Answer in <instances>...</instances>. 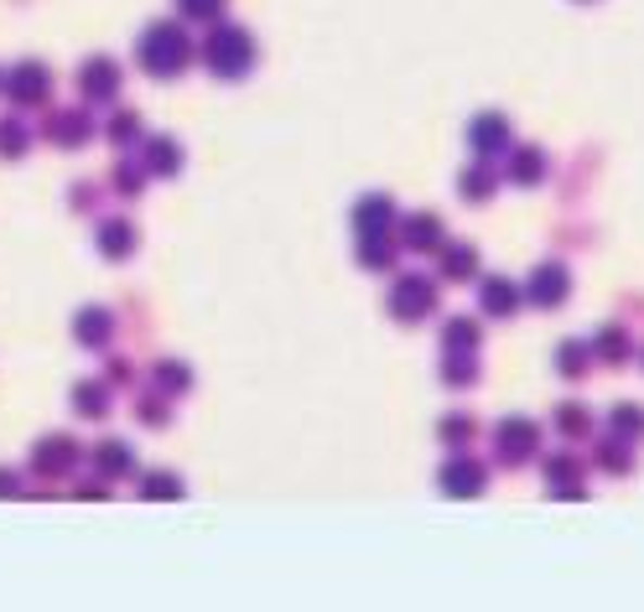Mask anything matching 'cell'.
Returning a JSON list of instances; mask_svg holds the SVG:
<instances>
[{
  "mask_svg": "<svg viewBox=\"0 0 644 612\" xmlns=\"http://www.w3.org/2000/svg\"><path fill=\"white\" fill-rule=\"evenodd\" d=\"M192 58H198V48H192V37L177 22H151L141 31V42H136V63L151 78H177V73H188Z\"/></svg>",
  "mask_w": 644,
  "mask_h": 612,
  "instance_id": "obj_1",
  "label": "cell"
},
{
  "mask_svg": "<svg viewBox=\"0 0 644 612\" xmlns=\"http://www.w3.org/2000/svg\"><path fill=\"white\" fill-rule=\"evenodd\" d=\"M198 58H203V68L214 73V78H229V84H235V78H244V73L255 68L261 52H255V37H250L244 26L218 22L214 31H209V42H203Z\"/></svg>",
  "mask_w": 644,
  "mask_h": 612,
  "instance_id": "obj_2",
  "label": "cell"
},
{
  "mask_svg": "<svg viewBox=\"0 0 644 612\" xmlns=\"http://www.w3.org/2000/svg\"><path fill=\"white\" fill-rule=\"evenodd\" d=\"M390 317L395 322H406V328H416V322H427L431 311H437V281H427L421 270H411V276H401V281L390 285Z\"/></svg>",
  "mask_w": 644,
  "mask_h": 612,
  "instance_id": "obj_3",
  "label": "cell"
},
{
  "mask_svg": "<svg viewBox=\"0 0 644 612\" xmlns=\"http://www.w3.org/2000/svg\"><path fill=\"white\" fill-rule=\"evenodd\" d=\"M0 94L11 99V104H48L52 94V68L42 58H22V63H11V68L0 73Z\"/></svg>",
  "mask_w": 644,
  "mask_h": 612,
  "instance_id": "obj_4",
  "label": "cell"
},
{
  "mask_svg": "<svg viewBox=\"0 0 644 612\" xmlns=\"http://www.w3.org/2000/svg\"><path fill=\"white\" fill-rule=\"evenodd\" d=\"M541 447V425L526 421V416H504L500 431H494V451L500 462H530Z\"/></svg>",
  "mask_w": 644,
  "mask_h": 612,
  "instance_id": "obj_5",
  "label": "cell"
},
{
  "mask_svg": "<svg viewBox=\"0 0 644 612\" xmlns=\"http://www.w3.org/2000/svg\"><path fill=\"white\" fill-rule=\"evenodd\" d=\"M526 296L535 306H561L567 302V296H572V270H567V265H561V259H546V265H535V270H530V281H526Z\"/></svg>",
  "mask_w": 644,
  "mask_h": 612,
  "instance_id": "obj_6",
  "label": "cell"
},
{
  "mask_svg": "<svg viewBox=\"0 0 644 612\" xmlns=\"http://www.w3.org/2000/svg\"><path fill=\"white\" fill-rule=\"evenodd\" d=\"M73 462H78V442L63 436V431H52V436H42V442L31 447V472H37V477H68Z\"/></svg>",
  "mask_w": 644,
  "mask_h": 612,
  "instance_id": "obj_7",
  "label": "cell"
},
{
  "mask_svg": "<svg viewBox=\"0 0 644 612\" xmlns=\"http://www.w3.org/2000/svg\"><path fill=\"white\" fill-rule=\"evenodd\" d=\"M395 229H401V244H406L411 255H437V250L447 244V229H442L437 213H411V218H401Z\"/></svg>",
  "mask_w": 644,
  "mask_h": 612,
  "instance_id": "obj_8",
  "label": "cell"
},
{
  "mask_svg": "<svg viewBox=\"0 0 644 612\" xmlns=\"http://www.w3.org/2000/svg\"><path fill=\"white\" fill-rule=\"evenodd\" d=\"M442 494L447 498H478L483 488H489V468L483 462H473V457H453L447 468H442Z\"/></svg>",
  "mask_w": 644,
  "mask_h": 612,
  "instance_id": "obj_9",
  "label": "cell"
},
{
  "mask_svg": "<svg viewBox=\"0 0 644 612\" xmlns=\"http://www.w3.org/2000/svg\"><path fill=\"white\" fill-rule=\"evenodd\" d=\"M395 224H401V213H395V203H390L384 192L358 197V208H354V234L358 239H380V234H390Z\"/></svg>",
  "mask_w": 644,
  "mask_h": 612,
  "instance_id": "obj_10",
  "label": "cell"
},
{
  "mask_svg": "<svg viewBox=\"0 0 644 612\" xmlns=\"http://www.w3.org/2000/svg\"><path fill=\"white\" fill-rule=\"evenodd\" d=\"M78 94L89 99V104H110L119 94V68L115 58H89L84 68H78Z\"/></svg>",
  "mask_w": 644,
  "mask_h": 612,
  "instance_id": "obj_11",
  "label": "cell"
},
{
  "mask_svg": "<svg viewBox=\"0 0 644 612\" xmlns=\"http://www.w3.org/2000/svg\"><path fill=\"white\" fill-rule=\"evenodd\" d=\"M468 141H473V151L489 162V156H504V151L515 145V136H509V119L504 115H478L473 125H468Z\"/></svg>",
  "mask_w": 644,
  "mask_h": 612,
  "instance_id": "obj_12",
  "label": "cell"
},
{
  "mask_svg": "<svg viewBox=\"0 0 644 612\" xmlns=\"http://www.w3.org/2000/svg\"><path fill=\"white\" fill-rule=\"evenodd\" d=\"M504 177L520 182V188H535V182L546 177V151H535V145H509V151H504Z\"/></svg>",
  "mask_w": 644,
  "mask_h": 612,
  "instance_id": "obj_13",
  "label": "cell"
},
{
  "mask_svg": "<svg viewBox=\"0 0 644 612\" xmlns=\"http://www.w3.org/2000/svg\"><path fill=\"white\" fill-rule=\"evenodd\" d=\"M520 285L509 281V276H489L483 281V291H478V306H483V317H515L520 311Z\"/></svg>",
  "mask_w": 644,
  "mask_h": 612,
  "instance_id": "obj_14",
  "label": "cell"
},
{
  "mask_svg": "<svg viewBox=\"0 0 644 612\" xmlns=\"http://www.w3.org/2000/svg\"><path fill=\"white\" fill-rule=\"evenodd\" d=\"M48 136L58 145L78 151L84 141H94V119L84 115V110H58V115H48Z\"/></svg>",
  "mask_w": 644,
  "mask_h": 612,
  "instance_id": "obj_15",
  "label": "cell"
},
{
  "mask_svg": "<svg viewBox=\"0 0 644 612\" xmlns=\"http://www.w3.org/2000/svg\"><path fill=\"white\" fill-rule=\"evenodd\" d=\"M73 337H78L84 348H110V337H115V317H110L104 306H84V311L73 317Z\"/></svg>",
  "mask_w": 644,
  "mask_h": 612,
  "instance_id": "obj_16",
  "label": "cell"
},
{
  "mask_svg": "<svg viewBox=\"0 0 644 612\" xmlns=\"http://www.w3.org/2000/svg\"><path fill=\"white\" fill-rule=\"evenodd\" d=\"M141 162L156 177H177L182 171V145L172 141V136H141Z\"/></svg>",
  "mask_w": 644,
  "mask_h": 612,
  "instance_id": "obj_17",
  "label": "cell"
},
{
  "mask_svg": "<svg viewBox=\"0 0 644 612\" xmlns=\"http://www.w3.org/2000/svg\"><path fill=\"white\" fill-rule=\"evenodd\" d=\"M89 462H94V472H104V477H130L136 472V447L130 442H99L94 451H89Z\"/></svg>",
  "mask_w": 644,
  "mask_h": 612,
  "instance_id": "obj_18",
  "label": "cell"
},
{
  "mask_svg": "<svg viewBox=\"0 0 644 612\" xmlns=\"http://www.w3.org/2000/svg\"><path fill=\"white\" fill-rule=\"evenodd\" d=\"M94 244L104 259H125L136 250V224H125V218H104L94 229Z\"/></svg>",
  "mask_w": 644,
  "mask_h": 612,
  "instance_id": "obj_19",
  "label": "cell"
},
{
  "mask_svg": "<svg viewBox=\"0 0 644 612\" xmlns=\"http://www.w3.org/2000/svg\"><path fill=\"white\" fill-rule=\"evenodd\" d=\"M437 255H442V276H447V281H473L478 276V250L473 244H442Z\"/></svg>",
  "mask_w": 644,
  "mask_h": 612,
  "instance_id": "obj_20",
  "label": "cell"
},
{
  "mask_svg": "<svg viewBox=\"0 0 644 612\" xmlns=\"http://www.w3.org/2000/svg\"><path fill=\"white\" fill-rule=\"evenodd\" d=\"M73 410L78 416H110V384L104 379H84V384H73Z\"/></svg>",
  "mask_w": 644,
  "mask_h": 612,
  "instance_id": "obj_21",
  "label": "cell"
},
{
  "mask_svg": "<svg viewBox=\"0 0 644 612\" xmlns=\"http://www.w3.org/2000/svg\"><path fill=\"white\" fill-rule=\"evenodd\" d=\"M478 343H483V328H478L473 317H453L442 328V348L447 354H478Z\"/></svg>",
  "mask_w": 644,
  "mask_h": 612,
  "instance_id": "obj_22",
  "label": "cell"
},
{
  "mask_svg": "<svg viewBox=\"0 0 644 612\" xmlns=\"http://www.w3.org/2000/svg\"><path fill=\"white\" fill-rule=\"evenodd\" d=\"M395 255H401V244L390 234L358 239V265H364V270H395Z\"/></svg>",
  "mask_w": 644,
  "mask_h": 612,
  "instance_id": "obj_23",
  "label": "cell"
},
{
  "mask_svg": "<svg viewBox=\"0 0 644 612\" xmlns=\"http://www.w3.org/2000/svg\"><path fill=\"white\" fill-rule=\"evenodd\" d=\"M457 192H463L468 203H489V197L500 192V177H494L489 166H468V171L457 177Z\"/></svg>",
  "mask_w": 644,
  "mask_h": 612,
  "instance_id": "obj_24",
  "label": "cell"
},
{
  "mask_svg": "<svg viewBox=\"0 0 644 612\" xmlns=\"http://www.w3.org/2000/svg\"><path fill=\"white\" fill-rule=\"evenodd\" d=\"M608 431L619 436V442H644V405H614V416H608Z\"/></svg>",
  "mask_w": 644,
  "mask_h": 612,
  "instance_id": "obj_25",
  "label": "cell"
},
{
  "mask_svg": "<svg viewBox=\"0 0 644 612\" xmlns=\"http://www.w3.org/2000/svg\"><path fill=\"white\" fill-rule=\"evenodd\" d=\"M188 390H192V369H188V364L162 358V364H156V395H172V400H177V395H188Z\"/></svg>",
  "mask_w": 644,
  "mask_h": 612,
  "instance_id": "obj_26",
  "label": "cell"
},
{
  "mask_svg": "<svg viewBox=\"0 0 644 612\" xmlns=\"http://www.w3.org/2000/svg\"><path fill=\"white\" fill-rule=\"evenodd\" d=\"M551 425H556L561 436H572V442L593 436V416H588L582 405H556V410H551Z\"/></svg>",
  "mask_w": 644,
  "mask_h": 612,
  "instance_id": "obj_27",
  "label": "cell"
},
{
  "mask_svg": "<svg viewBox=\"0 0 644 612\" xmlns=\"http://www.w3.org/2000/svg\"><path fill=\"white\" fill-rule=\"evenodd\" d=\"M442 384H447V390H468V384H478V354H447L442 358Z\"/></svg>",
  "mask_w": 644,
  "mask_h": 612,
  "instance_id": "obj_28",
  "label": "cell"
},
{
  "mask_svg": "<svg viewBox=\"0 0 644 612\" xmlns=\"http://www.w3.org/2000/svg\"><path fill=\"white\" fill-rule=\"evenodd\" d=\"M577 472H582V462H577V457H546V483H551V488H556L561 498H577V494H582V488L572 483Z\"/></svg>",
  "mask_w": 644,
  "mask_h": 612,
  "instance_id": "obj_29",
  "label": "cell"
},
{
  "mask_svg": "<svg viewBox=\"0 0 644 612\" xmlns=\"http://www.w3.org/2000/svg\"><path fill=\"white\" fill-rule=\"evenodd\" d=\"M26 151H31V130H26L22 119H0V156L16 162V156H26Z\"/></svg>",
  "mask_w": 644,
  "mask_h": 612,
  "instance_id": "obj_30",
  "label": "cell"
},
{
  "mask_svg": "<svg viewBox=\"0 0 644 612\" xmlns=\"http://www.w3.org/2000/svg\"><path fill=\"white\" fill-rule=\"evenodd\" d=\"M104 136H110L115 145H141L146 125H141V115H136V110H119V115L104 125Z\"/></svg>",
  "mask_w": 644,
  "mask_h": 612,
  "instance_id": "obj_31",
  "label": "cell"
},
{
  "mask_svg": "<svg viewBox=\"0 0 644 612\" xmlns=\"http://www.w3.org/2000/svg\"><path fill=\"white\" fill-rule=\"evenodd\" d=\"M593 348H597L603 364H629V332H623V328H603L593 337Z\"/></svg>",
  "mask_w": 644,
  "mask_h": 612,
  "instance_id": "obj_32",
  "label": "cell"
},
{
  "mask_svg": "<svg viewBox=\"0 0 644 612\" xmlns=\"http://www.w3.org/2000/svg\"><path fill=\"white\" fill-rule=\"evenodd\" d=\"M588 364H593V343H561V348H556V369L567 379H577Z\"/></svg>",
  "mask_w": 644,
  "mask_h": 612,
  "instance_id": "obj_33",
  "label": "cell"
},
{
  "mask_svg": "<svg viewBox=\"0 0 644 612\" xmlns=\"http://www.w3.org/2000/svg\"><path fill=\"white\" fill-rule=\"evenodd\" d=\"M141 498H182V477L177 472H151V477H141Z\"/></svg>",
  "mask_w": 644,
  "mask_h": 612,
  "instance_id": "obj_34",
  "label": "cell"
},
{
  "mask_svg": "<svg viewBox=\"0 0 644 612\" xmlns=\"http://www.w3.org/2000/svg\"><path fill=\"white\" fill-rule=\"evenodd\" d=\"M597 462H603L608 472H629V442H619V436L597 442Z\"/></svg>",
  "mask_w": 644,
  "mask_h": 612,
  "instance_id": "obj_35",
  "label": "cell"
},
{
  "mask_svg": "<svg viewBox=\"0 0 644 612\" xmlns=\"http://www.w3.org/2000/svg\"><path fill=\"white\" fill-rule=\"evenodd\" d=\"M473 416H447V421H442V442H447V447H468V442H473Z\"/></svg>",
  "mask_w": 644,
  "mask_h": 612,
  "instance_id": "obj_36",
  "label": "cell"
},
{
  "mask_svg": "<svg viewBox=\"0 0 644 612\" xmlns=\"http://www.w3.org/2000/svg\"><path fill=\"white\" fill-rule=\"evenodd\" d=\"M224 5H229V0H177V11H182L188 22H218Z\"/></svg>",
  "mask_w": 644,
  "mask_h": 612,
  "instance_id": "obj_37",
  "label": "cell"
},
{
  "mask_svg": "<svg viewBox=\"0 0 644 612\" xmlns=\"http://www.w3.org/2000/svg\"><path fill=\"white\" fill-rule=\"evenodd\" d=\"M141 177H146V166H136V162H119V166H115V192H119V197H136V192L146 188Z\"/></svg>",
  "mask_w": 644,
  "mask_h": 612,
  "instance_id": "obj_38",
  "label": "cell"
},
{
  "mask_svg": "<svg viewBox=\"0 0 644 612\" xmlns=\"http://www.w3.org/2000/svg\"><path fill=\"white\" fill-rule=\"evenodd\" d=\"M136 416H141V421H151V425L167 421V410H162V400H156V395H141V400H136Z\"/></svg>",
  "mask_w": 644,
  "mask_h": 612,
  "instance_id": "obj_39",
  "label": "cell"
},
{
  "mask_svg": "<svg viewBox=\"0 0 644 612\" xmlns=\"http://www.w3.org/2000/svg\"><path fill=\"white\" fill-rule=\"evenodd\" d=\"M11 494H22V477H16V472H5V468H0V498H11Z\"/></svg>",
  "mask_w": 644,
  "mask_h": 612,
  "instance_id": "obj_40",
  "label": "cell"
}]
</instances>
